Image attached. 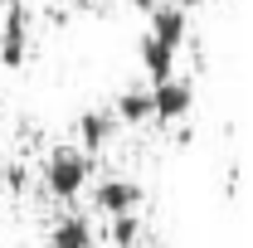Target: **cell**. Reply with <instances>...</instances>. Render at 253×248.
<instances>
[{
    "mask_svg": "<svg viewBox=\"0 0 253 248\" xmlns=\"http://www.w3.org/2000/svg\"><path fill=\"white\" fill-rule=\"evenodd\" d=\"M93 161L83 146H54V151L39 161V190L54 200V205H73L83 190L93 185Z\"/></svg>",
    "mask_w": 253,
    "mask_h": 248,
    "instance_id": "obj_1",
    "label": "cell"
},
{
    "mask_svg": "<svg viewBox=\"0 0 253 248\" xmlns=\"http://www.w3.org/2000/svg\"><path fill=\"white\" fill-rule=\"evenodd\" d=\"M112 136H117V117H112V112L93 107V112H83V117H78V146H83L88 156L107 151V146H112Z\"/></svg>",
    "mask_w": 253,
    "mask_h": 248,
    "instance_id": "obj_7",
    "label": "cell"
},
{
    "mask_svg": "<svg viewBox=\"0 0 253 248\" xmlns=\"http://www.w3.org/2000/svg\"><path fill=\"white\" fill-rule=\"evenodd\" d=\"M146 93H151V122L170 126V122H185L190 107H195V83L185 78H156V83H146Z\"/></svg>",
    "mask_w": 253,
    "mask_h": 248,
    "instance_id": "obj_3",
    "label": "cell"
},
{
    "mask_svg": "<svg viewBox=\"0 0 253 248\" xmlns=\"http://www.w3.org/2000/svg\"><path fill=\"white\" fill-rule=\"evenodd\" d=\"M136 54H141V68H146V78H151V83H156V78H170V73H175V49H166L156 34H141Z\"/></svg>",
    "mask_w": 253,
    "mask_h": 248,
    "instance_id": "obj_8",
    "label": "cell"
},
{
    "mask_svg": "<svg viewBox=\"0 0 253 248\" xmlns=\"http://www.w3.org/2000/svg\"><path fill=\"white\" fill-rule=\"evenodd\" d=\"M30 44H34L30 5L15 0V5L0 10V68H25L30 63Z\"/></svg>",
    "mask_w": 253,
    "mask_h": 248,
    "instance_id": "obj_2",
    "label": "cell"
},
{
    "mask_svg": "<svg viewBox=\"0 0 253 248\" xmlns=\"http://www.w3.org/2000/svg\"><path fill=\"white\" fill-rule=\"evenodd\" d=\"M151 15V25H146V34H156L166 49H185V34H190V20H185V10L180 5H170V0H161L156 10H146Z\"/></svg>",
    "mask_w": 253,
    "mask_h": 248,
    "instance_id": "obj_6",
    "label": "cell"
},
{
    "mask_svg": "<svg viewBox=\"0 0 253 248\" xmlns=\"http://www.w3.org/2000/svg\"><path fill=\"white\" fill-rule=\"evenodd\" d=\"M151 248H170V244H151Z\"/></svg>",
    "mask_w": 253,
    "mask_h": 248,
    "instance_id": "obj_13",
    "label": "cell"
},
{
    "mask_svg": "<svg viewBox=\"0 0 253 248\" xmlns=\"http://www.w3.org/2000/svg\"><path fill=\"white\" fill-rule=\"evenodd\" d=\"M5 5H15V0H0V10H5Z\"/></svg>",
    "mask_w": 253,
    "mask_h": 248,
    "instance_id": "obj_12",
    "label": "cell"
},
{
    "mask_svg": "<svg viewBox=\"0 0 253 248\" xmlns=\"http://www.w3.org/2000/svg\"><path fill=\"white\" fill-rule=\"evenodd\" d=\"M141 205H146V190H141V180H131V175H107V180L93 185V209L107 214V219L136 214Z\"/></svg>",
    "mask_w": 253,
    "mask_h": 248,
    "instance_id": "obj_4",
    "label": "cell"
},
{
    "mask_svg": "<svg viewBox=\"0 0 253 248\" xmlns=\"http://www.w3.org/2000/svg\"><path fill=\"white\" fill-rule=\"evenodd\" d=\"M170 5H180V10H200L205 0H170Z\"/></svg>",
    "mask_w": 253,
    "mask_h": 248,
    "instance_id": "obj_11",
    "label": "cell"
},
{
    "mask_svg": "<svg viewBox=\"0 0 253 248\" xmlns=\"http://www.w3.org/2000/svg\"><path fill=\"white\" fill-rule=\"evenodd\" d=\"M107 244H112V248H136V244H141V219H136V214L107 219Z\"/></svg>",
    "mask_w": 253,
    "mask_h": 248,
    "instance_id": "obj_10",
    "label": "cell"
},
{
    "mask_svg": "<svg viewBox=\"0 0 253 248\" xmlns=\"http://www.w3.org/2000/svg\"><path fill=\"white\" fill-rule=\"evenodd\" d=\"M44 248H97V229L88 214H63L49 224V234H44Z\"/></svg>",
    "mask_w": 253,
    "mask_h": 248,
    "instance_id": "obj_5",
    "label": "cell"
},
{
    "mask_svg": "<svg viewBox=\"0 0 253 248\" xmlns=\"http://www.w3.org/2000/svg\"><path fill=\"white\" fill-rule=\"evenodd\" d=\"M112 117H117V126L151 122V93H146V88H126V93L117 97V107H112Z\"/></svg>",
    "mask_w": 253,
    "mask_h": 248,
    "instance_id": "obj_9",
    "label": "cell"
}]
</instances>
